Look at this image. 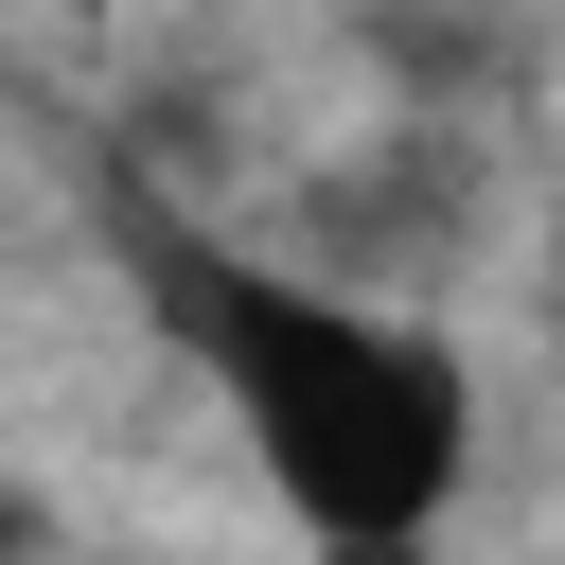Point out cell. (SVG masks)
<instances>
[{
  "instance_id": "6da1fadb",
  "label": "cell",
  "mask_w": 565,
  "mask_h": 565,
  "mask_svg": "<svg viewBox=\"0 0 565 565\" xmlns=\"http://www.w3.org/2000/svg\"><path fill=\"white\" fill-rule=\"evenodd\" d=\"M124 265L141 300L177 318V353L212 371L230 441L265 459V494L318 530V547H406L459 512V459H477V371L441 318H388L353 282H282L177 212H124Z\"/></svg>"
},
{
  "instance_id": "7a4b0ae2",
  "label": "cell",
  "mask_w": 565,
  "mask_h": 565,
  "mask_svg": "<svg viewBox=\"0 0 565 565\" xmlns=\"http://www.w3.org/2000/svg\"><path fill=\"white\" fill-rule=\"evenodd\" d=\"M0 547H35V494H18V477H0Z\"/></svg>"
}]
</instances>
